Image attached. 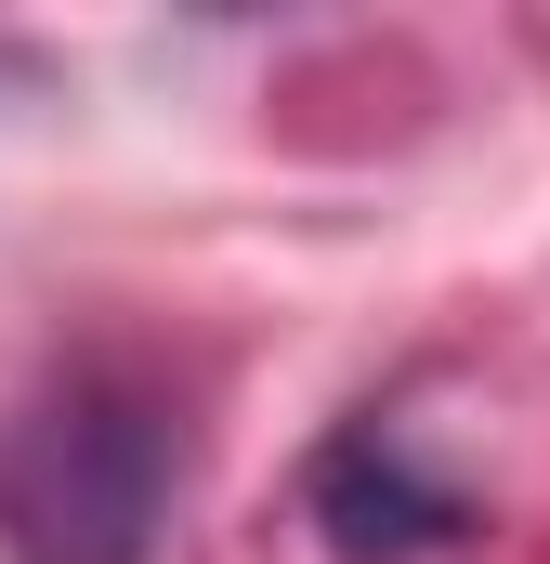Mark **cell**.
<instances>
[{
	"instance_id": "obj_1",
	"label": "cell",
	"mask_w": 550,
	"mask_h": 564,
	"mask_svg": "<svg viewBox=\"0 0 550 564\" xmlns=\"http://www.w3.org/2000/svg\"><path fill=\"white\" fill-rule=\"evenodd\" d=\"M170 486H184V421L119 368H66L0 433V552L13 564H144L157 525H170Z\"/></svg>"
},
{
	"instance_id": "obj_2",
	"label": "cell",
	"mask_w": 550,
	"mask_h": 564,
	"mask_svg": "<svg viewBox=\"0 0 550 564\" xmlns=\"http://www.w3.org/2000/svg\"><path fill=\"white\" fill-rule=\"evenodd\" d=\"M301 512H315V539H328L341 564H419V552H459V539H472V499L432 486L419 446H407V421H381V408L315 446Z\"/></svg>"
}]
</instances>
